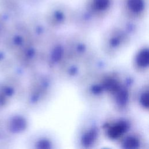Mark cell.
Here are the masks:
<instances>
[{"mask_svg":"<svg viewBox=\"0 0 149 149\" xmlns=\"http://www.w3.org/2000/svg\"><path fill=\"white\" fill-rule=\"evenodd\" d=\"M56 79L54 73L47 70L34 73L29 91V101L31 108L40 110L47 105L54 95Z\"/></svg>","mask_w":149,"mask_h":149,"instance_id":"2","label":"cell"},{"mask_svg":"<svg viewBox=\"0 0 149 149\" xmlns=\"http://www.w3.org/2000/svg\"><path fill=\"white\" fill-rule=\"evenodd\" d=\"M95 50L91 41L82 33L65 36L66 58L84 64Z\"/></svg>","mask_w":149,"mask_h":149,"instance_id":"8","label":"cell"},{"mask_svg":"<svg viewBox=\"0 0 149 149\" xmlns=\"http://www.w3.org/2000/svg\"><path fill=\"white\" fill-rule=\"evenodd\" d=\"M123 77L116 87L107 96L115 112L129 113L133 104V94L136 87L134 76L124 71Z\"/></svg>","mask_w":149,"mask_h":149,"instance_id":"5","label":"cell"},{"mask_svg":"<svg viewBox=\"0 0 149 149\" xmlns=\"http://www.w3.org/2000/svg\"><path fill=\"white\" fill-rule=\"evenodd\" d=\"M44 22L49 29L55 32L65 26L68 22V17L63 11L54 10L47 15Z\"/></svg>","mask_w":149,"mask_h":149,"instance_id":"14","label":"cell"},{"mask_svg":"<svg viewBox=\"0 0 149 149\" xmlns=\"http://www.w3.org/2000/svg\"><path fill=\"white\" fill-rule=\"evenodd\" d=\"M126 7L127 16L129 19L135 20L143 16L145 5L144 0H127Z\"/></svg>","mask_w":149,"mask_h":149,"instance_id":"16","label":"cell"},{"mask_svg":"<svg viewBox=\"0 0 149 149\" xmlns=\"http://www.w3.org/2000/svg\"><path fill=\"white\" fill-rule=\"evenodd\" d=\"M122 149H144L148 148V141L144 134L134 127L127 132L115 143Z\"/></svg>","mask_w":149,"mask_h":149,"instance_id":"11","label":"cell"},{"mask_svg":"<svg viewBox=\"0 0 149 149\" xmlns=\"http://www.w3.org/2000/svg\"><path fill=\"white\" fill-rule=\"evenodd\" d=\"M134 127V120L128 113L115 112L101 120L102 136L114 143Z\"/></svg>","mask_w":149,"mask_h":149,"instance_id":"7","label":"cell"},{"mask_svg":"<svg viewBox=\"0 0 149 149\" xmlns=\"http://www.w3.org/2000/svg\"><path fill=\"white\" fill-rule=\"evenodd\" d=\"M148 81L136 86L133 94V104L140 110L148 112L149 109V84Z\"/></svg>","mask_w":149,"mask_h":149,"instance_id":"13","label":"cell"},{"mask_svg":"<svg viewBox=\"0 0 149 149\" xmlns=\"http://www.w3.org/2000/svg\"><path fill=\"white\" fill-rule=\"evenodd\" d=\"M84 73V67L82 63L66 58L55 74L57 79L77 84L83 77Z\"/></svg>","mask_w":149,"mask_h":149,"instance_id":"9","label":"cell"},{"mask_svg":"<svg viewBox=\"0 0 149 149\" xmlns=\"http://www.w3.org/2000/svg\"><path fill=\"white\" fill-rule=\"evenodd\" d=\"M65 59V36L54 32L41 46V66L55 74Z\"/></svg>","mask_w":149,"mask_h":149,"instance_id":"4","label":"cell"},{"mask_svg":"<svg viewBox=\"0 0 149 149\" xmlns=\"http://www.w3.org/2000/svg\"><path fill=\"white\" fill-rule=\"evenodd\" d=\"M137 34L133 25L115 26L103 33L100 40V52L109 59L115 58L125 51Z\"/></svg>","mask_w":149,"mask_h":149,"instance_id":"1","label":"cell"},{"mask_svg":"<svg viewBox=\"0 0 149 149\" xmlns=\"http://www.w3.org/2000/svg\"><path fill=\"white\" fill-rule=\"evenodd\" d=\"M110 3V0H91L88 12L93 17L100 18L108 10Z\"/></svg>","mask_w":149,"mask_h":149,"instance_id":"15","label":"cell"},{"mask_svg":"<svg viewBox=\"0 0 149 149\" xmlns=\"http://www.w3.org/2000/svg\"><path fill=\"white\" fill-rule=\"evenodd\" d=\"M31 148L36 149H59L61 143L58 136L52 131L41 129L31 137Z\"/></svg>","mask_w":149,"mask_h":149,"instance_id":"10","label":"cell"},{"mask_svg":"<svg viewBox=\"0 0 149 149\" xmlns=\"http://www.w3.org/2000/svg\"><path fill=\"white\" fill-rule=\"evenodd\" d=\"M102 137L101 120L97 113L88 112L83 116L76 129L74 145L80 149L94 148L100 144Z\"/></svg>","mask_w":149,"mask_h":149,"instance_id":"3","label":"cell"},{"mask_svg":"<svg viewBox=\"0 0 149 149\" xmlns=\"http://www.w3.org/2000/svg\"><path fill=\"white\" fill-rule=\"evenodd\" d=\"M132 69L134 73L145 75L149 69V48L147 43L140 45L135 51L131 59Z\"/></svg>","mask_w":149,"mask_h":149,"instance_id":"12","label":"cell"},{"mask_svg":"<svg viewBox=\"0 0 149 149\" xmlns=\"http://www.w3.org/2000/svg\"><path fill=\"white\" fill-rule=\"evenodd\" d=\"M104 72L85 73L77 84L81 98L91 105H98L107 98L102 82V75Z\"/></svg>","mask_w":149,"mask_h":149,"instance_id":"6","label":"cell"}]
</instances>
